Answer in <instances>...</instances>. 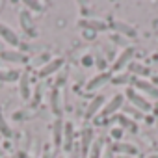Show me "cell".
Returning <instances> with one entry per match:
<instances>
[{
    "label": "cell",
    "mask_w": 158,
    "mask_h": 158,
    "mask_svg": "<svg viewBox=\"0 0 158 158\" xmlns=\"http://www.w3.org/2000/svg\"><path fill=\"white\" fill-rule=\"evenodd\" d=\"M63 132H65V143H63V149H65V151H73V132H74L73 125H71V123H65Z\"/></svg>",
    "instance_id": "obj_17"
},
{
    "label": "cell",
    "mask_w": 158,
    "mask_h": 158,
    "mask_svg": "<svg viewBox=\"0 0 158 158\" xmlns=\"http://www.w3.org/2000/svg\"><path fill=\"white\" fill-rule=\"evenodd\" d=\"M19 158H32V156H28V154H24V152H21V154H19Z\"/></svg>",
    "instance_id": "obj_31"
},
{
    "label": "cell",
    "mask_w": 158,
    "mask_h": 158,
    "mask_svg": "<svg viewBox=\"0 0 158 158\" xmlns=\"http://www.w3.org/2000/svg\"><path fill=\"white\" fill-rule=\"evenodd\" d=\"M24 6H26L28 10H32V11H37V13H41V11L45 10V6H43L41 2H35V0H26Z\"/></svg>",
    "instance_id": "obj_24"
},
{
    "label": "cell",
    "mask_w": 158,
    "mask_h": 158,
    "mask_svg": "<svg viewBox=\"0 0 158 158\" xmlns=\"http://www.w3.org/2000/svg\"><path fill=\"white\" fill-rule=\"evenodd\" d=\"M50 108H52V112L56 115H61V97H60L58 89L50 91Z\"/></svg>",
    "instance_id": "obj_16"
},
{
    "label": "cell",
    "mask_w": 158,
    "mask_h": 158,
    "mask_svg": "<svg viewBox=\"0 0 158 158\" xmlns=\"http://www.w3.org/2000/svg\"><path fill=\"white\" fill-rule=\"evenodd\" d=\"M0 134H4L6 138H11V136H13V130L10 128V125H8V121L4 119V115H2V112H0Z\"/></svg>",
    "instance_id": "obj_20"
},
{
    "label": "cell",
    "mask_w": 158,
    "mask_h": 158,
    "mask_svg": "<svg viewBox=\"0 0 158 158\" xmlns=\"http://www.w3.org/2000/svg\"><path fill=\"white\" fill-rule=\"evenodd\" d=\"M82 65H84V67H91V65H93V56H91V54H86V56L82 58Z\"/></svg>",
    "instance_id": "obj_25"
},
{
    "label": "cell",
    "mask_w": 158,
    "mask_h": 158,
    "mask_svg": "<svg viewBox=\"0 0 158 158\" xmlns=\"http://www.w3.org/2000/svg\"><path fill=\"white\" fill-rule=\"evenodd\" d=\"M112 151H117V152H123V154H136L138 152V149L134 145H130V143H119V141L114 143Z\"/></svg>",
    "instance_id": "obj_18"
},
{
    "label": "cell",
    "mask_w": 158,
    "mask_h": 158,
    "mask_svg": "<svg viewBox=\"0 0 158 158\" xmlns=\"http://www.w3.org/2000/svg\"><path fill=\"white\" fill-rule=\"evenodd\" d=\"M128 67H130V73H134V74H138V76H147V74H149V69L143 67L141 63H130Z\"/></svg>",
    "instance_id": "obj_22"
},
{
    "label": "cell",
    "mask_w": 158,
    "mask_h": 158,
    "mask_svg": "<svg viewBox=\"0 0 158 158\" xmlns=\"http://www.w3.org/2000/svg\"><path fill=\"white\" fill-rule=\"evenodd\" d=\"M0 52H2V43H0Z\"/></svg>",
    "instance_id": "obj_34"
},
{
    "label": "cell",
    "mask_w": 158,
    "mask_h": 158,
    "mask_svg": "<svg viewBox=\"0 0 158 158\" xmlns=\"http://www.w3.org/2000/svg\"><path fill=\"white\" fill-rule=\"evenodd\" d=\"M127 82H130V74H117V76H112V80H110V84L114 86H121Z\"/></svg>",
    "instance_id": "obj_23"
},
{
    "label": "cell",
    "mask_w": 158,
    "mask_h": 158,
    "mask_svg": "<svg viewBox=\"0 0 158 158\" xmlns=\"http://www.w3.org/2000/svg\"><path fill=\"white\" fill-rule=\"evenodd\" d=\"M78 26L84 30H89V32H102L108 28V24L99 19H82V21H78Z\"/></svg>",
    "instance_id": "obj_3"
},
{
    "label": "cell",
    "mask_w": 158,
    "mask_h": 158,
    "mask_svg": "<svg viewBox=\"0 0 158 158\" xmlns=\"http://www.w3.org/2000/svg\"><path fill=\"white\" fill-rule=\"evenodd\" d=\"M112 28L115 30V34L117 35H128V37H136V30L130 26V24H127V23H123V21H115L114 24H112Z\"/></svg>",
    "instance_id": "obj_11"
},
{
    "label": "cell",
    "mask_w": 158,
    "mask_h": 158,
    "mask_svg": "<svg viewBox=\"0 0 158 158\" xmlns=\"http://www.w3.org/2000/svg\"><path fill=\"white\" fill-rule=\"evenodd\" d=\"M0 60L4 61H13V63H24L26 61V56L17 52V50H2L0 52Z\"/></svg>",
    "instance_id": "obj_10"
},
{
    "label": "cell",
    "mask_w": 158,
    "mask_h": 158,
    "mask_svg": "<svg viewBox=\"0 0 158 158\" xmlns=\"http://www.w3.org/2000/svg\"><path fill=\"white\" fill-rule=\"evenodd\" d=\"M63 127H65V123H63L61 119H56L54 128H52V141H54V147H56V149H60V145H61V139H63Z\"/></svg>",
    "instance_id": "obj_12"
},
{
    "label": "cell",
    "mask_w": 158,
    "mask_h": 158,
    "mask_svg": "<svg viewBox=\"0 0 158 158\" xmlns=\"http://www.w3.org/2000/svg\"><path fill=\"white\" fill-rule=\"evenodd\" d=\"M19 78V73L15 71H0V82H13Z\"/></svg>",
    "instance_id": "obj_21"
},
{
    "label": "cell",
    "mask_w": 158,
    "mask_h": 158,
    "mask_svg": "<svg viewBox=\"0 0 158 158\" xmlns=\"http://www.w3.org/2000/svg\"><path fill=\"white\" fill-rule=\"evenodd\" d=\"M19 23H21L23 30H24L28 35H35V32H34V19H32V15H30L28 10H23V11H21V15H19Z\"/></svg>",
    "instance_id": "obj_8"
},
{
    "label": "cell",
    "mask_w": 158,
    "mask_h": 158,
    "mask_svg": "<svg viewBox=\"0 0 158 158\" xmlns=\"http://www.w3.org/2000/svg\"><path fill=\"white\" fill-rule=\"evenodd\" d=\"M127 97H128V101L134 104V108H138L139 112H149V110H151V102H149L143 95L136 93L132 88H128V89H127Z\"/></svg>",
    "instance_id": "obj_1"
},
{
    "label": "cell",
    "mask_w": 158,
    "mask_h": 158,
    "mask_svg": "<svg viewBox=\"0 0 158 158\" xmlns=\"http://www.w3.org/2000/svg\"><path fill=\"white\" fill-rule=\"evenodd\" d=\"M61 65H63V60H61V58L50 60L47 65H43V67L39 69V76H41V78H45V76H50L52 73H56L58 69H61Z\"/></svg>",
    "instance_id": "obj_9"
},
{
    "label": "cell",
    "mask_w": 158,
    "mask_h": 158,
    "mask_svg": "<svg viewBox=\"0 0 158 158\" xmlns=\"http://www.w3.org/2000/svg\"><path fill=\"white\" fill-rule=\"evenodd\" d=\"M123 101H125V97H123V95H114V97L110 99V102L104 106V110H102V117H108V115L115 114V112L123 106Z\"/></svg>",
    "instance_id": "obj_7"
},
{
    "label": "cell",
    "mask_w": 158,
    "mask_h": 158,
    "mask_svg": "<svg viewBox=\"0 0 158 158\" xmlns=\"http://www.w3.org/2000/svg\"><path fill=\"white\" fill-rule=\"evenodd\" d=\"M84 37H89V39H93V37H95V32H88V30H84Z\"/></svg>",
    "instance_id": "obj_30"
},
{
    "label": "cell",
    "mask_w": 158,
    "mask_h": 158,
    "mask_svg": "<svg viewBox=\"0 0 158 158\" xmlns=\"http://www.w3.org/2000/svg\"><path fill=\"white\" fill-rule=\"evenodd\" d=\"M151 158H158V154H152V156H151Z\"/></svg>",
    "instance_id": "obj_33"
},
{
    "label": "cell",
    "mask_w": 158,
    "mask_h": 158,
    "mask_svg": "<svg viewBox=\"0 0 158 158\" xmlns=\"http://www.w3.org/2000/svg\"><path fill=\"white\" fill-rule=\"evenodd\" d=\"M4 156V151H2V147H0V158H2Z\"/></svg>",
    "instance_id": "obj_32"
},
{
    "label": "cell",
    "mask_w": 158,
    "mask_h": 158,
    "mask_svg": "<svg viewBox=\"0 0 158 158\" xmlns=\"http://www.w3.org/2000/svg\"><path fill=\"white\" fill-rule=\"evenodd\" d=\"M112 80V73H108V71H104V73H101V74H97L95 78H91V80L88 82V86H86V89L88 91H93V89H97V88H101V86H104V84H108Z\"/></svg>",
    "instance_id": "obj_4"
},
{
    "label": "cell",
    "mask_w": 158,
    "mask_h": 158,
    "mask_svg": "<svg viewBox=\"0 0 158 158\" xmlns=\"http://www.w3.org/2000/svg\"><path fill=\"white\" fill-rule=\"evenodd\" d=\"M132 58H134V48H125L123 54H119V58L115 60V63H114V71H121V69H125L127 65H130Z\"/></svg>",
    "instance_id": "obj_6"
},
{
    "label": "cell",
    "mask_w": 158,
    "mask_h": 158,
    "mask_svg": "<svg viewBox=\"0 0 158 158\" xmlns=\"http://www.w3.org/2000/svg\"><path fill=\"white\" fill-rule=\"evenodd\" d=\"M91 139H93V130H91V128H84V130H82V141H80L82 158L88 156V152H89V145H91Z\"/></svg>",
    "instance_id": "obj_14"
},
{
    "label": "cell",
    "mask_w": 158,
    "mask_h": 158,
    "mask_svg": "<svg viewBox=\"0 0 158 158\" xmlns=\"http://www.w3.org/2000/svg\"><path fill=\"white\" fill-rule=\"evenodd\" d=\"M125 110L128 112V115H134V117H138V119L141 117V112H139L138 108H125Z\"/></svg>",
    "instance_id": "obj_27"
},
{
    "label": "cell",
    "mask_w": 158,
    "mask_h": 158,
    "mask_svg": "<svg viewBox=\"0 0 158 158\" xmlns=\"http://www.w3.org/2000/svg\"><path fill=\"white\" fill-rule=\"evenodd\" d=\"M0 39H4L8 45H11V47H19V43H21V39H19V35L8 26V24H4V23H0Z\"/></svg>",
    "instance_id": "obj_2"
},
{
    "label": "cell",
    "mask_w": 158,
    "mask_h": 158,
    "mask_svg": "<svg viewBox=\"0 0 158 158\" xmlns=\"http://www.w3.org/2000/svg\"><path fill=\"white\" fill-rule=\"evenodd\" d=\"M156 125H158V121H156Z\"/></svg>",
    "instance_id": "obj_35"
},
{
    "label": "cell",
    "mask_w": 158,
    "mask_h": 158,
    "mask_svg": "<svg viewBox=\"0 0 158 158\" xmlns=\"http://www.w3.org/2000/svg\"><path fill=\"white\" fill-rule=\"evenodd\" d=\"M19 89H21V97L23 99H30V78H28V74L24 73V74H21V78H19Z\"/></svg>",
    "instance_id": "obj_15"
},
{
    "label": "cell",
    "mask_w": 158,
    "mask_h": 158,
    "mask_svg": "<svg viewBox=\"0 0 158 158\" xmlns=\"http://www.w3.org/2000/svg\"><path fill=\"white\" fill-rule=\"evenodd\" d=\"M132 84H134L138 89H141L143 93H147L149 97H152V99H158V89L154 88V84H151V82L143 80V78H134V80H132Z\"/></svg>",
    "instance_id": "obj_5"
},
{
    "label": "cell",
    "mask_w": 158,
    "mask_h": 158,
    "mask_svg": "<svg viewBox=\"0 0 158 158\" xmlns=\"http://www.w3.org/2000/svg\"><path fill=\"white\" fill-rule=\"evenodd\" d=\"M104 101H106V97H104V95H97V97L89 102V106H88V110H86V117H88V119H91V117L101 110V106L104 104Z\"/></svg>",
    "instance_id": "obj_13"
},
{
    "label": "cell",
    "mask_w": 158,
    "mask_h": 158,
    "mask_svg": "<svg viewBox=\"0 0 158 158\" xmlns=\"http://www.w3.org/2000/svg\"><path fill=\"white\" fill-rule=\"evenodd\" d=\"M101 158H114V151H112V147H108L106 152H104V156H101Z\"/></svg>",
    "instance_id": "obj_29"
},
{
    "label": "cell",
    "mask_w": 158,
    "mask_h": 158,
    "mask_svg": "<svg viewBox=\"0 0 158 158\" xmlns=\"http://www.w3.org/2000/svg\"><path fill=\"white\" fill-rule=\"evenodd\" d=\"M110 39H112L115 45H125V39H123L121 35H117V34H112V35H110Z\"/></svg>",
    "instance_id": "obj_26"
},
{
    "label": "cell",
    "mask_w": 158,
    "mask_h": 158,
    "mask_svg": "<svg viewBox=\"0 0 158 158\" xmlns=\"http://www.w3.org/2000/svg\"><path fill=\"white\" fill-rule=\"evenodd\" d=\"M104 145V138H97L93 143H91V149H89V158H101V149Z\"/></svg>",
    "instance_id": "obj_19"
},
{
    "label": "cell",
    "mask_w": 158,
    "mask_h": 158,
    "mask_svg": "<svg viewBox=\"0 0 158 158\" xmlns=\"http://www.w3.org/2000/svg\"><path fill=\"white\" fill-rule=\"evenodd\" d=\"M112 136L115 138V139H121V136H123V128L119 127V128H112Z\"/></svg>",
    "instance_id": "obj_28"
}]
</instances>
